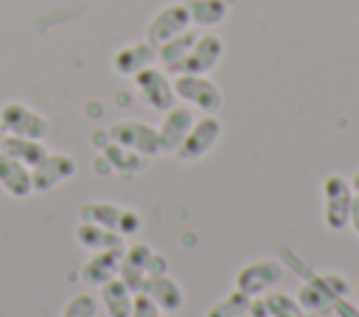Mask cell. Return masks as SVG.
Segmentation results:
<instances>
[{
	"label": "cell",
	"instance_id": "35",
	"mask_svg": "<svg viewBox=\"0 0 359 317\" xmlns=\"http://www.w3.org/2000/svg\"><path fill=\"white\" fill-rule=\"evenodd\" d=\"M348 224H351V230L359 236V194H353V202H351V213H348Z\"/></svg>",
	"mask_w": 359,
	"mask_h": 317
},
{
	"label": "cell",
	"instance_id": "1",
	"mask_svg": "<svg viewBox=\"0 0 359 317\" xmlns=\"http://www.w3.org/2000/svg\"><path fill=\"white\" fill-rule=\"evenodd\" d=\"M351 202H353L351 180L342 174H325V180H323V222L328 230L339 233L348 227Z\"/></svg>",
	"mask_w": 359,
	"mask_h": 317
},
{
	"label": "cell",
	"instance_id": "7",
	"mask_svg": "<svg viewBox=\"0 0 359 317\" xmlns=\"http://www.w3.org/2000/svg\"><path fill=\"white\" fill-rule=\"evenodd\" d=\"M107 135L112 143H121L132 151H140L146 157L160 154V137H157V126H149L143 121H115L107 126Z\"/></svg>",
	"mask_w": 359,
	"mask_h": 317
},
{
	"label": "cell",
	"instance_id": "33",
	"mask_svg": "<svg viewBox=\"0 0 359 317\" xmlns=\"http://www.w3.org/2000/svg\"><path fill=\"white\" fill-rule=\"evenodd\" d=\"M143 272H146V278L165 275V272H168V261H165L160 252H151V255H149V261H146V267H143Z\"/></svg>",
	"mask_w": 359,
	"mask_h": 317
},
{
	"label": "cell",
	"instance_id": "11",
	"mask_svg": "<svg viewBox=\"0 0 359 317\" xmlns=\"http://www.w3.org/2000/svg\"><path fill=\"white\" fill-rule=\"evenodd\" d=\"M191 123H194V112H191V107H177V104L168 107V109L163 112L160 126H157L160 151H177L180 143H182V137L188 135Z\"/></svg>",
	"mask_w": 359,
	"mask_h": 317
},
{
	"label": "cell",
	"instance_id": "12",
	"mask_svg": "<svg viewBox=\"0 0 359 317\" xmlns=\"http://www.w3.org/2000/svg\"><path fill=\"white\" fill-rule=\"evenodd\" d=\"M157 62V48L143 39V42H132V45H123L115 56H112V70L118 76H135L140 73L143 67L154 65Z\"/></svg>",
	"mask_w": 359,
	"mask_h": 317
},
{
	"label": "cell",
	"instance_id": "27",
	"mask_svg": "<svg viewBox=\"0 0 359 317\" xmlns=\"http://www.w3.org/2000/svg\"><path fill=\"white\" fill-rule=\"evenodd\" d=\"M297 303L303 306V311H306V309L320 311V314H323V311H331V300L325 297V292H320V289H317L314 283H309V281L297 289Z\"/></svg>",
	"mask_w": 359,
	"mask_h": 317
},
{
	"label": "cell",
	"instance_id": "32",
	"mask_svg": "<svg viewBox=\"0 0 359 317\" xmlns=\"http://www.w3.org/2000/svg\"><path fill=\"white\" fill-rule=\"evenodd\" d=\"M331 311H334L337 317H359V306H356V303H351V300H348V295L334 297V300H331Z\"/></svg>",
	"mask_w": 359,
	"mask_h": 317
},
{
	"label": "cell",
	"instance_id": "20",
	"mask_svg": "<svg viewBox=\"0 0 359 317\" xmlns=\"http://www.w3.org/2000/svg\"><path fill=\"white\" fill-rule=\"evenodd\" d=\"M101 154L107 157V163L112 166V171L115 174H140L146 166H149V157L146 154H140V151H132V149H126V146H121V143H107L104 149H101Z\"/></svg>",
	"mask_w": 359,
	"mask_h": 317
},
{
	"label": "cell",
	"instance_id": "21",
	"mask_svg": "<svg viewBox=\"0 0 359 317\" xmlns=\"http://www.w3.org/2000/svg\"><path fill=\"white\" fill-rule=\"evenodd\" d=\"M182 3L188 8L191 25H199V28H213V25L224 22V17L230 11L227 0H182Z\"/></svg>",
	"mask_w": 359,
	"mask_h": 317
},
{
	"label": "cell",
	"instance_id": "15",
	"mask_svg": "<svg viewBox=\"0 0 359 317\" xmlns=\"http://www.w3.org/2000/svg\"><path fill=\"white\" fill-rule=\"evenodd\" d=\"M143 292L160 306L163 314H171V311H180L182 303H185V295H182V286L165 272V275H157V278H146L143 283Z\"/></svg>",
	"mask_w": 359,
	"mask_h": 317
},
{
	"label": "cell",
	"instance_id": "10",
	"mask_svg": "<svg viewBox=\"0 0 359 317\" xmlns=\"http://www.w3.org/2000/svg\"><path fill=\"white\" fill-rule=\"evenodd\" d=\"M224 56V42L222 36L216 34H199L180 67V73H199V76H208Z\"/></svg>",
	"mask_w": 359,
	"mask_h": 317
},
{
	"label": "cell",
	"instance_id": "24",
	"mask_svg": "<svg viewBox=\"0 0 359 317\" xmlns=\"http://www.w3.org/2000/svg\"><path fill=\"white\" fill-rule=\"evenodd\" d=\"M247 306H250V295H244L241 289L233 286V292L224 295L222 300H216V303L205 311V317H241V314L247 311Z\"/></svg>",
	"mask_w": 359,
	"mask_h": 317
},
{
	"label": "cell",
	"instance_id": "4",
	"mask_svg": "<svg viewBox=\"0 0 359 317\" xmlns=\"http://www.w3.org/2000/svg\"><path fill=\"white\" fill-rule=\"evenodd\" d=\"M222 137V121L213 115V112H205L202 118H194L188 135L182 137L180 149L174 151L182 163H194V160H202Z\"/></svg>",
	"mask_w": 359,
	"mask_h": 317
},
{
	"label": "cell",
	"instance_id": "30",
	"mask_svg": "<svg viewBox=\"0 0 359 317\" xmlns=\"http://www.w3.org/2000/svg\"><path fill=\"white\" fill-rule=\"evenodd\" d=\"M140 227H143L140 213H137V210H132V208H121V216H118V227H115V230L126 238V236H135Z\"/></svg>",
	"mask_w": 359,
	"mask_h": 317
},
{
	"label": "cell",
	"instance_id": "9",
	"mask_svg": "<svg viewBox=\"0 0 359 317\" xmlns=\"http://www.w3.org/2000/svg\"><path fill=\"white\" fill-rule=\"evenodd\" d=\"M188 28H191V17H188L185 3H168V6L157 8L154 17L149 20V25H146V39H149L151 45H160V42H165V39L182 34V31H188Z\"/></svg>",
	"mask_w": 359,
	"mask_h": 317
},
{
	"label": "cell",
	"instance_id": "38",
	"mask_svg": "<svg viewBox=\"0 0 359 317\" xmlns=\"http://www.w3.org/2000/svg\"><path fill=\"white\" fill-rule=\"evenodd\" d=\"M353 295H356V306H359V281H356V286H353Z\"/></svg>",
	"mask_w": 359,
	"mask_h": 317
},
{
	"label": "cell",
	"instance_id": "2",
	"mask_svg": "<svg viewBox=\"0 0 359 317\" xmlns=\"http://www.w3.org/2000/svg\"><path fill=\"white\" fill-rule=\"evenodd\" d=\"M0 132L3 135H20V137H34L45 140L50 132V123L42 112L22 101H6L0 107Z\"/></svg>",
	"mask_w": 359,
	"mask_h": 317
},
{
	"label": "cell",
	"instance_id": "19",
	"mask_svg": "<svg viewBox=\"0 0 359 317\" xmlns=\"http://www.w3.org/2000/svg\"><path fill=\"white\" fill-rule=\"evenodd\" d=\"M0 149H3L6 154H11L14 160H20L22 166H28V168H34V166L48 154V149H45V143H42V140L20 137V135H3Z\"/></svg>",
	"mask_w": 359,
	"mask_h": 317
},
{
	"label": "cell",
	"instance_id": "13",
	"mask_svg": "<svg viewBox=\"0 0 359 317\" xmlns=\"http://www.w3.org/2000/svg\"><path fill=\"white\" fill-rule=\"evenodd\" d=\"M0 188L14 199H25L34 194L31 168L22 166L20 160H14L11 154H6L3 149H0Z\"/></svg>",
	"mask_w": 359,
	"mask_h": 317
},
{
	"label": "cell",
	"instance_id": "18",
	"mask_svg": "<svg viewBox=\"0 0 359 317\" xmlns=\"http://www.w3.org/2000/svg\"><path fill=\"white\" fill-rule=\"evenodd\" d=\"M98 292H101V306H104V311H107L109 317H129L135 292H132L118 275H115L112 281L101 283Z\"/></svg>",
	"mask_w": 359,
	"mask_h": 317
},
{
	"label": "cell",
	"instance_id": "23",
	"mask_svg": "<svg viewBox=\"0 0 359 317\" xmlns=\"http://www.w3.org/2000/svg\"><path fill=\"white\" fill-rule=\"evenodd\" d=\"M264 306L269 311V317H306L303 306L297 303V297L280 292V289H269L264 295Z\"/></svg>",
	"mask_w": 359,
	"mask_h": 317
},
{
	"label": "cell",
	"instance_id": "31",
	"mask_svg": "<svg viewBox=\"0 0 359 317\" xmlns=\"http://www.w3.org/2000/svg\"><path fill=\"white\" fill-rule=\"evenodd\" d=\"M151 252H154V250H151L146 241H135V244H129V247L123 250V258H126L129 264H135V267H140V269H143Z\"/></svg>",
	"mask_w": 359,
	"mask_h": 317
},
{
	"label": "cell",
	"instance_id": "29",
	"mask_svg": "<svg viewBox=\"0 0 359 317\" xmlns=\"http://www.w3.org/2000/svg\"><path fill=\"white\" fill-rule=\"evenodd\" d=\"M129 317H163V311H160V306H157L146 292H135Z\"/></svg>",
	"mask_w": 359,
	"mask_h": 317
},
{
	"label": "cell",
	"instance_id": "34",
	"mask_svg": "<svg viewBox=\"0 0 359 317\" xmlns=\"http://www.w3.org/2000/svg\"><path fill=\"white\" fill-rule=\"evenodd\" d=\"M93 171H95V174H101V177H109V174H115V171H112V166L107 163V157H104L101 151L93 157Z\"/></svg>",
	"mask_w": 359,
	"mask_h": 317
},
{
	"label": "cell",
	"instance_id": "17",
	"mask_svg": "<svg viewBox=\"0 0 359 317\" xmlns=\"http://www.w3.org/2000/svg\"><path fill=\"white\" fill-rule=\"evenodd\" d=\"M194 39H196V34L188 28V31H182V34L154 45L157 48V62L163 65L165 73H180V67H182V62H185V56H188V50L194 45Z\"/></svg>",
	"mask_w": 359,
	"mask_h": 317
},
{
	"label": "cell",
	"instance_id": "36",
	"mask_svg": "<svg viewBox=\"0 0 359 317\" xmlns=\"http://www.w3.org/2000/svg\"><path fill=\"white\" fill-rule=\"evenodd\" d=\"M90 140H93V146L101 151V149L109 143V135H107V129H104V132H93V137H90Z\"/></svg>",
	"mask_w": 359,
	"mask_h": 317
},
{
	"label": "cell",
	"instance_id": "37",
	"mask_svg": "<svg viewBox=\"0 0 359 317\" xmlns=\"http://www.w3.org/2000/svg\"><path fill=\"white\" fill-rule=\"evenodd\" d=\"M351 188H353V194H359V168H356L353 177H351Z\"/></svg>",
	"mask_w": 359,
	"mask_h": 317
},
{
	"label": "cell",
	"instance_id": "22",
	"mask_svg": "<svg viewBox=\"0 0 359 317\" xmlns=\"http://www.w3.org/2000/svg\"><path fill=\"white\" fill-rule=\"evenodd\" d=\"M118 216H121V208L112 205V202H101V199H90L79 208L81 222H93V224H101V227H109V230L118 227Z\"/></svg>",
	"mask_w": 359,
	"mask_h": 317
},
{
	"label": "cell",
	"instance_id": "16",
	"mask_svg": "<svg viewBox=\"0 0 359 317\" xmlns=\"http://www.w3.org/2000/svg\"><path fill=\"white\" fill-rule=\"evenodd\" d=\"M73 236L90 252H95V250H123V236L118 230H109V227H101V224H93V222L79 219Z\"/></svg>",
	"mask_w": 359,
	"mask_h": 317
},
{
	"label": "cell",
	"instance_id": "25",
	"mask_svg": "<svg viewBox=\"0 0 359 317\" xmlns=\"http://www.w3.org/2000/svg\"><path fill=\"white\" fill-rule=\"evenodd\" d=\"M306 275H309V283H314L320 292H325L328 300L348 295V281L337 272H306Z\"/></svg>",
	"mask_w": 359,
	"mask_h": 317
},
{
	"label": "cell",
	"instance_id": "8",
	"mask_svg": "<svg viewBox=\"0 0 359 317\" xmlns=\"http://www.w3.org/2000/svg\"><path fill=\"white\" fill-rule=\"evenodd\" d=\"M76 174V160L65 151H48L34 168H31V185L36 194H48L56 185L67 182Z\"/></svg>",
	"mask_w": 359,
	"mask_h": 317
},
{
	"label": "cell",
	"instance_id": "14",
	"mask_svg": "<svg viewBox=\"0 0 359 317\" xmlns=\"http://www.w3.org/2000/svg\"><path fill=\"white\" fill-rule=\"evenodd\" d=\"M123 250H95L84 264H81V281L87 286H101L118 275Z\"/></svg>",
	"mask_w": 359,
	"mask_h": 317
},
{
	"label": "cell",
	"instance_id": "39",
	"mask_svg": "<svg viewBox=\"0 0 359 317\" xmlns=\"http://www.w3.org/2000/svg\"><path fill=\"white\" fill-rule=\"evenodd\" d=\"M241 317H258V314H252V311H250V306H247V311H244Z\"/></svg>",
	"mask_w": 359,
	"mask_h": 317
},
{
	"label": "cell",
	"instance_id": "26",
	"mask_svg": "<svg viewBox=\"0 0 359 317\" xmlns=\"http://www.w3.org/2000/svg\"><path fill=\"white\" fill-rule=\"evenodd\" d=\"M62 317H98V297L90 292H76L65 303Z\"/></svg>",
	"mask_w": 359,
	"mask_h": 317
},
{
	"label": "cell",
	"instance_id": "5",
	"mask_svg": "<svg viewBox=\"0 0 359 317\" xmlns=\"http://www.w3.org/2000/svg\"><path fill=\"white\" fill-rule=\"evenodd\" d=\"M132 79H135V90H137V95H140V101H143L146 107H151V109H157V112H165L168 107L177 104L174 84H171V79H168L165 70L149 65V67H143L140 73H135Z\"/></svg>",
	"mask_w": 359,
	"mask_h": 317
},
{
	"label": "cell",
	"instance_id": "6",
	"mask_svg": "<svg viewBox=\"0 0 359 317\" xmlns=\"http://www.w3.org/2000/svg\"><path fill=\"white\" fill-rule=\"evenodd\" d=\"M280 278H283V264L280 261H275V258H258V261L244 264L236 272V289H241L250 297H261L269 289H275L280 283Z\"/></svg>",
	"mask_w": 359,
	"mask_h": 317
},
{
	"label": "cell",
	"instance_id": "28",
	"mask_svg": "<svg viewBox=\"0 0 359 317\" xmlns=\"http://www.w3.org/2000/svg\"><path fill=\"white\" fill-rule=\"evenodd\" d=\"M118 278L132 289V292H143V283H146V272L135 264H129L123 255H121V264H118Z\"/></svg>",
	"mask_w": 359,
	"mask_h": 317
},
{
	"label": "cell",
	"instance_id": "3",
	"mask_svg": "<svg viewBox=\"0 0 359 317\" xmlns=\"http://www.w3.org/2000/svg\"><path fill=\"white\" fill-rule=\"evenodd\" d=\"M174 84V95L202 112H219L222 109V90L216 81H210L208 76H199V73H177V79L171 81Z\"/></svg>",
	"mask_w": 359,
	"mask_h": 317
}]
</instances>
